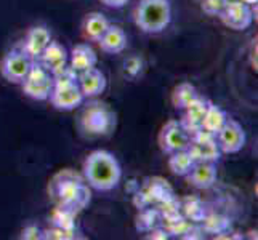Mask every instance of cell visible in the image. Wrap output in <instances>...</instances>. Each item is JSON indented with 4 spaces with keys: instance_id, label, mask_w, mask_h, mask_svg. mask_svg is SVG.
Segmentation results:
<instances>
[{
    "instance_id": "1",
    "label": "cell",
    "mask_w": 258,
    "mask_h": 240,
    "mask_svg": "<svg viewBox=\"0 0 258 240\" xmlns=\"http://www.w3.org/2000/svg\"><path fill=\"white\" fill-rule=\"evenodd\" d=\"M84 180L88 186L100 192L112 191L122 180V167L117 157L106 149L92 150L84 160Z\"/></svg>"
},
{
    "instance_id": "2",
    "label": "cell",
    "mask_w": 258,
    "mask_h": 240,
    "mask_svg": "<svg viewBox=\"0 0 258 240\" xmlns=\"http://www.w3.org/2000/svg\"><path fill=\"white\" fill-rule=\"evenodd\" d=\"M133 21L146 34H161L172 21L170 0H140L133 12Z\"/></svg>"
},
{
    "instance_id": "3",
    "label": "cell",
    "mask_w": 258,
    "mask_h": 240,
    "mask_svg": "<svg viewBox=\"0 0 258 240\" xmlns=\"http://www.w3.org/2000/svg\"><path fill=\"white\" fill-rule=\"evenodd\" d=\"M115 128V112L106 103H88L79 117V130L87 138L109 136Z\"/></svg>"
},
{
    "instance_id": "4",
    "label": "cell",
    "mask_w": 258,
    "mask_h": 240,
    "mask_svg": "<svg viewBox=\"0 0 258 240\" xmlns=\"http://www.w3.org/2000/svg\"><path fill=\"white\" fill-rule=\"evenodd\" d=\"M51 106L58 111L69 112L82 106L85 98L77 82V72L71 67H66L55 75L51 93L48 96Z\"/></svg>"
},
{
    "instance_id": "5",
    "label": "cell",
    "mask_w": 258,
    "mask_h": 240,
    "mask_svg": "<svg viewBox=\"0 0 258 240\" xmlns=\"http://www.w3.org/2000/svg\"><path fill=\"white\" fill-rule=\"evenodd\" d=\"M53 82H55V75L50 74L39 61H35L21 82L23 93L34 101H47L51 93Z\"/></svg>"
},
{
    "instance_id": "6",
    "label": "cell",
    "mask_w": 258,
    "mask_h": 240,
    "mask_svg": "<svg viewBox=\"0 0 258 240\" xmlns=\"http://www.w3.org/2000/svg\"><path fill=\"white\" fill-rule=\"evenodd\" d=\"M35 61L21 47L13 48L4 56L2 63H0V72H2L7 82L21 85V82L28 75Z\"/></svg>"
},
{
    "instance_id": "7",
    "label": "cell",
    "mask_w": 258,
    "mask_h": 240,
    "mask_svg": "<svg viewBox=\"0 0 258 240\" xmlns=\"http://www.w3.org/2000/svg\"><path fill=\"white\" fill-rule=\"evenodd\" d=\"M188 152L194 162H218L221 157V149L218 146L217 136L210 131L198 130L191 135Z\"/></svg>"
},
{
    "instance_id": "8",
    "label": "cell",
    "mask_w": 258,
    "mask_h": 240,
    "mask_svg": "<svg viewBox=\"0 0 258 240\" xmlns=\"http://www.w3.org/2000/svg\"><path fill=\"white\" fill-rule=\"evenodd\" d=\"M159 147L164 154H172L176 150L188 149L191 133L184 128L181 120H168L159 131Z\"/></svg>"
},
{
    "instance_id": "9",
    "label": "cell",
    "mask_w": 258,
    "mask_h": 240,
    "mask_svg": "<svg viewBox=\"0 0 258 240\" xmlns=\"http://www.w3.org/2000/svg\"><path fill=\"white\" fill-rule=\"evenodd\" d=\"M215 136L221 149V154H237L239 150H242L247 141L244 127L237 120L229 117Z\"/></svg>"
},
{
    "instance_id": "10",
    "label": "cell",
    "mask_w": 258,
    "mask_h": 240,
    "mask_svg": "<svg viewBox=\"0 0 258 240\" xmlns=\"http://www.w3.org/2000/svg\"><path fill=\"white\" fill-rule=\"evenodd\" d=\"M220 18L229 29L245 31L247 28H250L253 21V13L248 4L242 2V0H229L223 8V12H221Z\"/></svg>"
},
{
    "instance_id": "11",
    "label": "cell",
    "mask_w": 258,
    "mask_h": 240,
    "mask_svg": "<svg viewBox=\"0 0 258 240\" xmlns=\"http://www.w3.org/2000/svg\"><path fill=\"white\" fill-rule=\"evenodd\" d=\"M37 61L48 70L50 74L56 75L61 72V70H64L68 67L69 53L59 42L51 40L48 43V47L43 50V53L39 56Z\"/></svg>"
},
{
    "instance_id": "12",
    "label": "cell",
    "mask_w": 258,
    "mask_h": 240,
    "mask_svg": "<svg viewBox=\"0 0 258 240\" xmlns=\"http://www.w3.org/2000/svg\"><path fill=\"white\" fill-rule=\"evenodd\" d=\"M50 42H51L50 29L47 28V26L39 24V26H34V28H31L28 31V34H26V37L23 40L21 48L28 53L34 61H37L39 56L43 53V50L48 47Z\"/></svg>"
},
{
    "instance_id": "13",
    "label": "cell",
    "mask_w": 258,
    "mask_h": 240,
    "mask_svg": "<svg viewBox=\"0 0 258 240\" xmlns=\"http://www.w3.org/2000/svg\"><path fill=\"white\" fill-rule=\"evenodd\" d=\"M77 82L79 87H81L82 95L87 100V98H96L101 93H104L106 87H108V80H106V75L101 72L96 66L84 70V72L77 74Z\"/></svg>"
},
{
    "instance_id": "14",
    "label": "cell",
    "mask_w": 258,
    "mask_h": 240,
    "mask_svg": "<svg viewBox=\"0 0 258 240\" xmlns=\"http://www.w3.org/2000/svg\"><path fill=\"white\" fill-rule=\"evenodd\" d=\"M196 189H210L217 183L218 168L215 162H196L191 172L184 176Z\"/></svg>"
},
{
    "instance_id": "15",
    "label": "cell",
    "mask_w": 258,
    "mask_h": 240,
    "mask_svg": "<svg viewBox=\"0 0 258 240\" xmlns=\"http://www.w3.org/2000/svg\"><path fill=\"white\" fill-rule=\"evenodd\" d=\"M98 63L96 51L88 43H77V45L69 53V67L76 72H84V70L95 67Z\"/></svg>"
},
{
    "instance_id": "16",
    "label": "cell",
    "mask_w": 258,
    "mask_h": 240,
    "mask_svg": "<svg viewBox=\"0 0 258 240\" xmlns=\"http://www.w3.org/2000/svg\"><path fill=\"white\" fill-rule=\"evenodd\" d=\"M100 48L104 53H109V55H117L122 53L127 48V34L120 26L109 24L108 31L103 34V37L96 42Z\"/></svg>"
},
{
    "instance_id": "17",
    "label": "cell",
    "mask_w": 258,
    "mask_h": 240,
    "mask_svg": "<svg viewBox=\"0 0 258 240\" xmlns=\"http://www.w3.org/2000/svg\"><path fill=\"white\" fill-rule=\"evenodd\" d=\"M207 104H209V100H206V98H202L199 95L188 106V108L183 109L184 111V115H183L181 123L184 125V128L191 133V135H192L194 131L201 130V123H202V119H204V114H206Z\"/></svg>"
},
{
    "instance_id": "18",
    "label": "cell",
    "mask_w": 258,
    "mask_h": 240,
    "mask_svg": "<svg viewBox=\"0 0 258 240\" xmlns=\"http://www.w3.org/2000/svg\"><path fill=\"white\" fill-rule=\"evenodd\" d=\"M109 20L106 18L101 12H92L85 16L84 24H82V29H84V35L87 40H92V42H98L103 34L108 31L109 28Z\"/></svg>"
},
{
    "instance_id": "19",
    "label": "cell",
    "mask_w": 258,
    "mask_h": 240,
    "mask_svg": "<svg viewBox=\"0 0 258 240\" xmlns=\"http://www.w3.org/2000/svg\"><path fill=\"white\" fill-rule=\"evenodd\" d=\"M226 120H228V114L221 109L218 104H213L209 101L206 114H204V119L201 123V128L213 133V135H217V133L221 130V127L225 125Z\"/></svg>"
},
{
    "instance_id": "20",
    "label": "cell",
    "mask_w": 258,
    "mask_h": 240,
    "mask_svg": "<svg viewBox=\"0 0 258 240\" xmlns=\"http://www.w3.org/2000/svg\"><path fill=\"white\" fill-rule=\"evenodd\" d=\"M199 96L198 90H196V87L191 85L189 82H181L180 85H176L172 92V104L175 109H180L183 111L184 108H188V106L196 100V98Z\"/></svg>"
},
{
    "instance_id": "21",
    "label": "cell",
    "mask_w": 258,
    "mask_h": 240,
    "mask_svg": "<svg viewBox=\"0 0 258 240\" xmlns=\"http://www.w3.org/2000/svg\"><path fill=\"white\" fill-rule=\"evenodd\" d=\"M168 155H170L168 157V168H170V172L176 176H186L191 172L192 165L196 164L191 154L188 152V149L176 150V152H172Z\"/></svg>"
},
{
    "instance_id": "22",
    "label": "cell",
    "mask_w": 258,
    "mask_h": 240,
    "mask_svg": "<svg viewBox=\"0 0 258 240\" xmlns=\"http://www.w3.org/2000/svg\"><path fill=\"white\" fill-rule=\"evenodd\" d=\"M228 2L229 0H201V7L204 13L210 16H220Z\"/></svg>"
},
{
    "instance_id": "23",
    "label": "cell",
    "mask_w": 258,
    "mask_h": 240,
    "mask_svg": "<svg viewBox=\"0 0 258 240\" xmlns=\"http://www.w3.org/2000/svg\"><path fill=\"white\" fill-rule=\"evenodd\" d=\"M23 238H43V235L40 234V229L37 226H28L23 230Z\"/></svg>"
},
{
    "instance_id": "24",
    "label": "cell",
    "mask_w": 258,
    "mask_h": 240,
    "mask_svg": "<svg viewBox=\"0 0 258 240\" xmlns=\"http://www.w3.org/2000/svg\"><path fill=\"white\" fill-rule=\"evenodd\" d=\"M101 4H104L106 7H111V8H122L125 7L130 0H100Z\"/></svg>"
}]
</instances>
